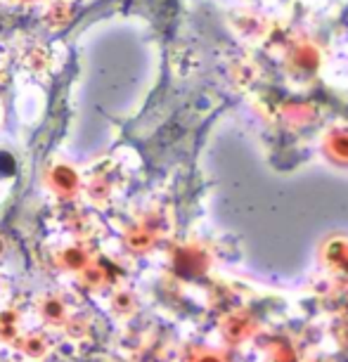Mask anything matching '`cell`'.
<instances>
[{"label": "cell", "instance_id": "obj_3", "mask_svg": "<svg viewBox=\"0 0 348 362\" xmlns=\"http://www.w3.org/2000/svg\"><path fill=\"white\" fill-rule=\"evenodd\" d=\"M192 362H228V358H225L223 353H218V351H199L192 358Z\"/></svg>", "mask_w": 348, "mask_h": 362}, {"label": "cell", "instance_id": "obj_2", "mask_svg": "<svg viewBox=\"0 0 348 362\" xmlns=\"http://www.w3.org/2000/svg\"><path fill=\"white\" fill-rule=\"evenodd\" d=\"M54 182H57V187L71 189L74 185H76V175H74L69 168H57L54 170Z\"/></svg>", "mask_w": 348, "mask_h": 362}, {"label": "cell", "instance_id": "obj_1", "mask_svg": "<svg viewBox=\"0 0 348 362\" xmlns=\"http://www.w3.org/2000/svg\"><path fill=\"white\" fill-rule=\"evenodd\" d=\"M221 332H223V339L228 341L230 346H240L256 337L258 322L249 313H232V315L225 317Z\"/></svg>", "mask_w": 348, "mask_h": 362}, {"label": "cell", "instance_id": "obj_4", "mask_svg": "<svg viewBox=\"0 0 348 362\" xmlns=\"http://www.w3.org/2000/svg\"><path fill=\"white\" fill-rule=\"evenodd\" d=\"M12 170H15V159H12L8 152H0V173L10 175Z\"/></svg>", "mask_w": 348, "mask_h": 362}]
</instances>
